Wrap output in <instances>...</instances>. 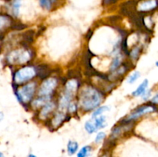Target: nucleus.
Listing matches in <instances>:
<instances>
[{
    "label": "nucleus",
    "mask_w": 158,
    "mask_h": 157,
    "mask_svg": "<svg viewBox=\"0 0 158 157\" xmlns=\"http://www.w3.org/2000/svg\"><path fill=\"white\" fill-rule=\"evenodd\" d=\"M102 101V95L99 91L94 88L88 86L81 91L80 103L85 110L95 109Z\"/></svg>",
    "instance_id": "f257e3e1"
},
{
    "label": "nucleus",
    "mask_w": 158,
    "mask_h": 157,
    "mask_svg": "<svg viewBox=\"0 0 158 157\" xmlns=\"http://www.w3.org/2000/svg\"><path fill=\"white\" fill-rule=\"evenodd\" d=\"M31 54L29 51L25 49H17L9 53L8 60L12 64H21L29 61Z\"/></svg>",
    "instance_id": "f03ea898"
},
{
    "label": "nucleus",
    "mask_w": 158,
    "mask_h": 157,
    "mask_svg": "<svg viewBox=\"0 0 158 157\" xmlns=\"http://www.w3.org/2000/svg\"><path fill=\"white\" fill-rule=\"evenodd\" d=\"M35 75V70L33 67L26 66L16 72L14 76V79L16 83H22L33 78Z\"/></svg>",
    "instance_id": "7ed1b4c3"
},
{
    "label": "nucleus",
    "mask_w": 158,
    "mask_h": 157,
    "mask_svg": "<svg viewBox=\"0 0 158 157\" xmlns=\"http://www.w3.org/2000/svg\"><path fill=\"white\" fill-rule=\"evenodd\" d=\"M35 92V84L29 83L20 88L17 92V96L22 103H27L30 101Z\"/></svg>",
    "instance_id": "20e7f679"
},
{
    "label": "nucleus",
    "mask_w": 158,
    "mask_h": 157,
    "mask_svg": "<svg viewBox=\"0 0 158 157\" xmlns=\"http://www.w3.org/2000/svg\"><path fill=\"white\" fill-rule=\"evenodd\" d=\"M57 85V81L56 78H48V79L45 80L41 85L40 89V95L42 96H46L49 95L54 89L56 88Z\"/></svg>",
    "instance_id": "39448f33"
},
{
    "label": "nucleus",
    "mask_w": 158,
    "mask_h": 157,
    "mask_svg": "<svg viewBox=\"0 0 158 157\" xmlns=\"http://www.w3.org/2000/svg\"><path fill=\"white\" fill-rule=\"evenodd\" d=\"M156 110V108L151 106H143L140 107L139 109H136L129 117V119H134L139 116H141L143 114L148 113V112H154Z\"/></svg>",
    "instance_id": "423d86ee"
},
{
    "label": "nucleus",
    "mask_w": 158,
    "mask_h": 157,
    "mask_svg": "<svg viewBox=\"0 0 158 157\" xmlns=\"http://www.w3.org/2000/svg\"><path fill=\"white\" fill-rule=\"evenodd\" d=\"M157 7V0H145L139 5L140 12H148Z\"/></svg>",
    "instance_id": "0eeeda50"
},
{
    "label": "nucleus",
    "mask_w": 158,
    "mask_h": 157,
    "mask_svg": "<svg viewBox=\"0 0 158 157\" xmlns=\"http://www.w3.org/2000/svg\"><path fill=\"white\" fill-rule=\"evenodd\" d=\"M93 123H94V126L96 131L98 130L99 129L105 127L106 125V117L103 116V115H101V116L100 117H96L95 120H94V122Z\"/></svg>",
    "instance_id": "6e6552de"
},
{
    "label": "nucleus",
    "mask_w": 158,
    "mask_h": 157,
    "mask_svg": "<svg viewBox=\"0 0 158 157\" xmlns=\"http://www.w3.org/2000/svg\"><path fill=\"white\" fill-rule=\"evenodd\" d=\"M12 23V19L7 15H0V31L9 27Z\"/></svg>",
    "instance_id": "1a4fd4ad"
},
{
    "label": "nucleus",
    "mask_w": 158,
    "mask_h": 157,
    "mask_svg": "<svg viewBox=\"0 0 158 157\" xmlns=\"http://www.w3.org/2000/svg\"><path fill=\"white\" fill-rule=\"evenodd\" d=\"M148 80L145 79L144 81L140 85V86L136 89V91H134L132 94L134 95V96H139V95H142V94H143L145 92L147 88H148Z\"/></svg>",
    "instance_id": "9d476101"
},
{
    "label": "nucleus",
    "mask_w": 158,
    "mask_h": 157,
    "mask_svg": "<svg viewBox=\"0 0 158 157\" xmlns=\"http://www.w3.org/2000/svg\"><path fill=\"white\" fill-rule=\"evenodd\" d=\"M79 148L78 143L75 141H69L67 144V152L69 155H73L77 152Z\"/></svg>",
    "instance_id": "9b49d317"
},
{
    "label": "nucleus",
    "mask_w": 158,
    "mask_h": 157,
    "mask_svg": "<svg viewBox=\"0 0 158 157\" xmlns=\"http://www.w3.org/2000/svg\"><path fill=\"white\" fill-rule=\"evenodd\" d=\"M58 0H40V4L46 10H50Z\"/></svg>",
    "instance_id": "f8f14e48"
},
{
    "label": "nucleus",
    "mask_w": 158,
    "mask_h": 157,
    "mask_svg": "<svg viewBox=\"0 0 158 157\" xmlns=\"http://www.w3.org/2000/svg\"><path fill=\"white\" fill-rule=\"evenodd\" d=\"M92 151V148L89 146H83L78 152H77V157H88Z\"/></svg>",
    "instance_id": "ddd939ff"
},
{
    "label": "nucleus",
    "mask_w": 158,
    "mask_h": 157,
    "mask_svg": "<svg viewBox=\"0 0 158 157\" xmlns=\"http://www.w3.org/2000/svg\"><path fill=\"white\" fill-rule=\"evenodd\" d=\"M77 88V82L76 80H70V81L66 83V92H69V93L72 94L73 92H74L76 91Z\"/></svg>",
    "instance_id": "4468645a"
},
{
    "label": "nucleus",
    "mask_w": 158,
    "mask_h": 157,
    "mask_svg": "<svg viewBox=\"0 0 158 157\" xmlns=\"http://www.w3.org/2000/svg\"><path fill=\"white\" fill-rule=\"evenodd\" d=\"M20 5H21V0H15L12 3V12L15 16L19 15Z\"/></svg>",
    "instance_id": "2eb2a0df"
},
{
    "label": "nucleus",
    "mask_w": 158,
    "mask_h": 157,
    "mask_svg": "<svg viewBox=\"0 0 158 157\" xmlns=\"http://www.w3.org/2000/svg\"><path fill=\"white\" fill-rule=\"evenodd\" d=\"M110 109V108L108 107V106H102V107H100V108H99V109H97V110H95V112H94V113H93V115H92V118L93 119H95L96 117H97L99 115H101L102 113H103V112H106V111H108Z\"/></svg>",
    "instance_id": "dca6fc26"
},
{
    "label": "nucleus",
    "mask_w": 158,
    "mask_h": 157,
    "mask_svg": "<svg viewBox=\"0 0 158 157\" xmlns=\"http://www.w3.org/2000/svg\"><path fill=\"white\" fill-rule=\"evenodd\" d=\"M85 129H86V132L89 134L96 132V129H95V128H94V123H93V122H91V121L86 122V124H85Z\"/></svg>",
    "instance_id": "f3484780"
},
{
    "label": "nucleus",
    "mask_w": 158,
    "mask_h": 157,
    "mask_svg": "<svg viewBox=\"0 0 158 157\" xmlns=\"http://www.w3.org/2000/svg\"><path fill=\"white\" fill-rule=\"evenodd\" d=\"M140 76V72H134V73H133L132 75H131V76L129 77V78H128V83H134V82L137 81V78H138Z\"/></svg>",
    "instance_id": "a211bd4d"
},
{
    "label": "nucleus",
    "mask_w": 158,
    "mask_h": 157,
    "mask_svg": "<svg viewBox=\"0 0 158 157\" xmlns=\"http://www.w3.org/2000/svg\"><path fill=\"white\" fill-rule=\"evenodd\" d=\"M105 137H106V134H105V132H99L95 138V143H100V142H102L103 139H104Z\"/></svg>",
    "instance_id": "6ab92c4d"
},
{
    "label": "nucleus",
    "mask_w": 158,
    "mask_h": 157,
    "mask_svg": "<svg viewBox=\"0 0 158 157\" xmlns=\"http://www.w3.org/2000/svg\"><path fill=\"white\" fill-rule=\"evenodd\" d=\"M52 105L50 104V103H49L48 105H46V107L44 108V109H43V112H42V114L44 115H46V114H48V112H50L51 110H52Z\"/></svg>",
    "instance_id": "aec40b11"
},
{
    "label": "nucleus",
    "mask_w": 158,
    "mask_h": 157,
    "mask_svg": "<svg viewBox=\"0 0 158 157\" xmlns=\"http://www.w3.org/2000/svg\"><path fill=\"white\" fill-rule=\"evenodd\" d=\"M120 58H118V57H117V58H114V62H113L112 65H111V68H112L113 69H116V68L119 66V64H120Z\"/></svg>",
    "instance_id": "412c9836"
},
{
    "label": "nucleus",
    "mask_w": 158,
    "mask_h": 157,
    "mask_svg": "<svg viewBox=\"0 0 158 157\" xmlns=\"http://www.w3.org/2000/svg\"><path fill=\"white\" fill-rule=\"evenodd\" d=\"M118 0H103V4L104 5H111L117 2Z\"/></svg>",
    "instance_id": "4be33fe9"
},
{
    "label": "nucleus",
    "mask_w": 158,
    "mask_h": 157,
    "mask_svg": "<svg viewBox=\"0 0 158 157\" xmlns=\"http://www.w3.org/2000/svg\"><path fill=\"white\" fill-rule=\"evenodd\" d=\"M157 98H158L157 95H156L154 97V99H152V103H154V104H157Z\"/></svg>",
    "instance_id": "5701e85b"
},
{
    "label": "nucleus",
    "mask_w": 158,
    "mask_h": 157,
    "mask_svg": "<svg viewBox=\"0 0 158 157\" xmlns=\"http://www.w3.org/2000/svg\"><path fill=\"white\" fill-rule=\"evenodd\" d=\"M27 157H37V156L35 155H34V154H29Z\"/></svg>",
    "instance_id": "b1692460"
},
{
    "label": "nucleus",
    "mask_w": 158,
    "mask_h": 157,
    "mask_svg": "<svg viewBox=\"0 0 158 157\" xmlns=\"http://www.w3.org/2000/svg\"><path fill=\"white\" fill-rule=\"evenodd\" d=\"M2 118H3V114L1 112H0V121H1V120L2 119Z\"/></svg>",
    "instance_id": "393cba45"
},
{
    "label": "nucleus",
    "mask_w": 158,
    "mask_h": 157,
    "mask_svg": "<svg viewBox=\"0 0 158 157\" xmlns=\"http://www.w3.org/2000/svg\"><path fill=\"white\" fill-rule=\"evenodd\" d=\"M0 157H5V155L2 153V152H0Z\"/></svg>",
    "instance_id": "a878e982"
}]
</instances>
